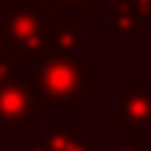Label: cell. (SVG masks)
<instances>
[{"mask_svg":"<svg viewBox=\"0 0 151 151\" xmlns=\"http://www.w3.org/2000/svg\"><path fill=\"white\" fill-rule=\"evenodd\" d=\"M90 76V67L84 62H73L65 56L48 59L37 67V81L42 87V92L53 101H70L78 98L84 90V81Z\"/></svg>","mask_w":151,"mask_h":151,"instance_id":"cell-1","label":"cell"},{"mask_svg":"<svg viewBox=\"0 0 151 151\" xmlns=\"http://www.w3.org/2000/svg\"><path fill=\"white\" fill-rule=\"evenodd\" d=\"M0 106H6L3 109L6 115L0 120H6V123H17V120L28 118V115L34 112V95L28 90H9L6 101L0 98Z\"/></svg>","mask_w":151,"mask_h":151,"instance_id":"cell-2","label":"cell"},{"mask_svg":"<svg viewBox=\"0 0 151 151\" xmlns=\"http://www.w3.org/2000/svg\"><path fill=\"white\" fill-rule=\"evenodd\" d=\"M62 3H73V6H84V9H87V6H90V0H62Z\"/></svg>","mask_w":151,"mask_h":151,"instance_id":"cell-3","label":"cell"}]
</instances>
